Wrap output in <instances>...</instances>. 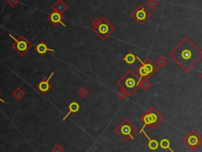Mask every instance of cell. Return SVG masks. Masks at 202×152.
<instances>
[{
  "label": "cell",
  "instance_id": "6da1fadb",
  "mask_svg": "<svg viewBox=\"0 0 202 152\" xmlns=\"http://www.w3.org/2000/svg\"><path fill=\"white\" fill-rule=\"evenodd\" d=\"M169 56L185 72H188L202 58V51L189 37H185L169 53Z\"/></svg>",
  "mask_w": 202,
  "mask_h": 152
},
{
  "label": "cell",
  "instance_id": "7a4b0ae2",
  "mask_svg": "<svg viewBox=\"0 0 202 152\" xmlns=\"http://www.w3.org/2000/svg\"><path fill=\"white\" fill-rule=\"evenodd\" d=\"M141 79L138 74H136L133 70H129L122 76V78L119 79L117 82L118 86L120 88L124 90L129 96H133L134 93L139 89Z\"/></svg>",
  "mask_w": 202,
  "mask_h": 152
},
{
  "label": "cell",
  "instance_id": "3957f363",
  "mask_svg": "<svg viewBox=\"0 0 202 152\" xmlns=\"http://www.w3.org/2000/svg\"><path fill=\"white\" fill-rule=\"evenodd\" d=\"M92 30L102 41H106L115 32V27L106 18H97L92 21Z\"/></svg>",
  "mask_w": 202,
  "mask_h": 152
},
{
  "label": "cell",
  "instance_id": "277c9868",
  "mask_svg": "<svg viewBox=\"0 0 202 152\" xmlns=\"http://www.w3.org/2000/svg\"><path fill=\"white\" fill-rule=\"evenodd\" d=\"M163 117L161 115L160 113H159L158 111L156 110V108H154L153 106L150 107L141 117V120L144 123V126L140 131V133L144 131V128L145 127L148 126L150 129L153 130L156 128V127L161 123L163 120Z\"/></svg>",
  "mask_w": 202,
  "mask_h": 152
},
{
  "label": "cell",
  "instance_id": "5b68a950",
  "mask_svg": "<svg viewBox=\"0 0 202 152\" xmlns=\"http://www.w3.org/2000/svg\"><path fill=\"white\" fill-rule=\"evenodd\" d=\"M115 131L124 141L133 139L138 129L128 119H124L115 129Z\"/></svg>",
  "mask_w": 202,
  "mask_h": 152
},
{
  "label": "cell",
  "instance_id": "8992f818",
  "mask_svg": "<svg viewBox=\"0 0 202 152\" xmlns=\"http://www.w3.org/2000/svg\"><path fill=\"white\" fill-rule=\"evenodd\" d=\"M9 36L14 40V43L11 45L12 48L21 56H24L33 46V44L30 41H29L22 35L19 36L18 38H15L10 33L9 34Z\"/></svg>",
  "mask_w": 202,
  "mask_h": 152
},
{
  "label": "cell",
  "instance_id": "52a82bcc",
  "mask_svg": "<svg viewBox=\"0 0 202 152\" xmlns=\"http://www.w3.org/2000/svg\"><path fill=\"white\" fill-rule=\"evenodd\" d=\"M182 142L190 148V150L194 151L202 143V137L196 131L191 130L184 137Z\"/></svg>",
  "mask_w": 202,
  "mask_h": 152
},
{
  "label": "cell",
  "instance_id": "ba28073f",
  "mask_svg": "<svg viewBox=\"0 0 202 152\" xmlns=\"http://www.w3.org/2000/svg\"><path fill=\"white\" fill-rule=\"evenodd\" d=\"M131 17L139 25H143L151 17V13L143 5H140L131 14Z\"/></svg>",
  "mask_w": 202,
  "mask_h": 152
},
{
  "label": "cell",
  "instance_id": "9c48e42d",
  "mask_svg": "<svg viewBox=\"0 0 202 152\" xmlns=\"http://www.w3.org/2000/svg\"><path fill=\"white\" fill-rule=\"evenodd\" d=\"M53 75H54V72H52V73L49 75L48 78H43L38 84L36 85V88H37V90H39L41 94H46L48 90H50V89H51V87H52V85H51L50 83V79L53 76Z\"/></svg>",
  "mask_w": 202,
  "mask_h": 152
},
{
  "label": "cell",
  "instance_id": "30bf717a",
  "mask_svg": "<svg viewBox=\"0 0 202 152\" xmlns=\"http://www.w3.org/2000/svg\"><path fill=\"white\" fill-rule=\"evenodd\" d=\"M47 18H48V19L49 20V21L51 22L55 26H58V25L60 24V25H62V26L66 27V25H65L64 22H63V21L65 20V17L63 16V14H62L53 11L51 12L50 14H49Z\"/></svg>",
  "mask_w": 202,
  "mask_h": 152
},
{
  "label": "cell",
  "instance_id": "8fae6325",
  "mask_svg": "<svg viewBox=\"0 0 202 152\" xmlns=\"http://www.w3.org/2000/svg\"><path fill=\"white\" fill-rule=\"evenodd\" d=\"M137 60L141 63L140 66L138 67V74L140 77V79L141 81V79H149V78H151V76L149 75V72L148 71V69L146 68L145 65L143 64L142 60L139 59V57L137 56Z\"/></svg>",
  "mask_w": 202,
  "mask_h": 152
},
{
  "label": "cell",
  "instance_id": "7c38bea8",
  "mask_svg": "<svg viewBox=\"0 0 202 152\" xmlns=\"http://www.w3.org/2000/svg\"><path fill=\"white\" fill-rule=\"evenodd\" d=\"M51 9L53 10V11L62 14L65 11H67L68 9V6L62 0H58L51 6Z\"/></svg>",
  "mask_w": 202,
  "mask_h": 152
},
{
  "label": "cell",
  "instance_id": "4fadbf2b",
  "mask_svg": "<svg viewBox=\"0 0 202 152\" xmlns=\"http://www.w3.org/2000/svg\"><path fill=\"white\" fill-rule=\"evenodd\" d=\"M142 63H143V64L145 65V67H146V68L148 69L149 72L150 76L153 75L155 74L156 72H157L158 67H157V66H156V65L155 64V63H154L152 62L150 59L146 58L145 60L142 61Z\"/></svg>",
  "mask_w": 202,
  "mask_h": 152
},
{
  "label": "cell",
  "instance_id": "5bb4252c",
  "mask_svg": "<svg viewBox=\"0 0 202 152\" xmlns=\"http://www.w3.org/2000/svg\"><path fill=\"white\" fill-rule=\"evenodd\" d=\"M35 50L37 51L40 55H44V54L48 52H54L55 51L54 49H50L44 41L40 42L39 44L35 47Z\"/></svg>",
  "mask_w": 202,
  "mask_h": 152
},
{
  "label": "cell",
  "instance_id": "9a60e30c",
  "mask_svg": "<svg viewBox=\"0 0 202 152\" xmlns=\"http://www.w3.org/2000/svg\"><path fill=\"white\" fill-rule=\"evenodd\" d=\"M143 133H144V135H145V136L146 137V138L149 139V143H148V147H149V148L150 150L151 151H156L158 149V148L160 147V143H159L158 141L156 140V139H151L149 138V136H148L147 133L145 132V131H142Z\"/></svg>",
  "mask_w": 202,
  "mask_h": 152
},
{
  "label": "cell",
  "instance_id": "2e32d148",
  "mask_svg": "<svg viewBox=\"0 0 202 152\" xmlns=\"http://www.w3.org/2000/svg\"><path fill=\"white\" fill-rule=\"evenodd\" d=\"M68 108H69V112H68V113H67V115L64 117L63 120H66V119H67V118L68 117L70 114H71V113H78V111H79V109H80V106H79V104H78V102H76V101H73V102H71V103L70 104Z\"/></svg>",
  "mask_w": 202,
  "mask_h": 152
},
{
  "label": "cell",
  "instance_id": "e0dca14e",
  "mask_svg": "<svg viewBox=\"0 0 202 152\" xmlns=\"http://www.w3.org/2000/svg\"><path fill=\"white\" fill-rule=\"evenodd\" d=\"M123 60L127 63L128 65L133 64L135 61L137 60V56L132 52L127 53L124 57H123Z\"/></svg>",
  "mask_w": 202,
  "mask_h": 152
},
{
  "label": "cell",
  "instance_id": "ac0fdd59",
  "mask_svg": "<svg viewBox=\"0 0 202 152\" xmlns=\"http://www.w3.org/2000/svg\"><path fill=\"white\" fill-rule=\"evenodd\" d=\"M12 96H13L15 99L19 101V100H21V98L25 96V92H24L23 90H21L20 87H17L16 89L12 92Z\"/></svg>",
  "mask_w": 202,
  "mask_h": 152
},
{
  "label": "cell",
  "instance_id": "d6986e66",
  "mask_svg": "<svg viewBox=\"0 0 202 152\" xmlns=\"http://www.w3.org/2000/svg\"><path fill=\"white\" fill-rule=\"evenodd\" d=\"M160 147L163 150H169L171 151V152H175L174 150H172L171 148V143L168 139H161L160 142Z\"/></svg>",
  "mask_w": 202,
  "mask_h": 152
},
{
  "label": "cell",
  "instance_id": "ffe728a7",
  "mask_svg": "<svg viewBox=\"0 0 202 152\" xmlns=\"http://www.w3.org/2000/svg\"><path fill=\"white\" fill-rule=\"evenodd\" d=\"M139 87L141 89H142L143 90L146 91V90H148L151 87V83L149 82V79H141Z\"/></svg>",
  "mask_w": 202,
  "mask_h": 152
},
{
  "label": "cell",
  "instance_id": "44dd1931",
  "mask_svg": "<svg viewBox=\"0 0 202 152\" xmlns=\"http://www.w3.org/2000/svg\"><path fill=\"white\" fill-rule=\"evenodd\" d=\"M156 63L158 64L159 67H163L166 63H168V60H167L166 58L163 57V56H162V55H160V56H159L158 59L156 60Z\"/></svg>",
  "mask_w": 202,
  "mask_h": 152
},
{
  "label": "cell",
  "instance_id": "7402d4cb",
  "mask_svg": "<svg viewBox=\"0 0 202 152\" xmlns=\"http://www.w3.org/2000/svg\"><path fill=\"white\" fill-rule=\"evenodd\" d=\"M78 94L81 97H82V98H85V97H87L89 93V91H88L87 89H85V87H82V88H81L80 90H78Z\"/></svg>",
  "mask_w": 202,
  "mask_h": 152
},
{
  "label": "cell",
  "instance_id": "603a6c76",
  "mask_svg": "<svg viewBox=\"0 0 202 152\" xmlns=\"http://www.w3.org/2000/svg\"><path fill=\"white\" fill-rule=\"evenodd\" d=\"M146 5H147L148 7H149L150 9H154L155 7H157V5H158V2L157 1H156V0H149V1H147V2H146Z\"/></svg>",
  "mask_w": 202,
  "mask_h": 152
},
{
  "label": "cell",
  "instance_id": "cb8c5ba5",
  "mask_svg": "<svg viewBox=\"0 0 202 152\" xmlns=\"http://www.w3.org/2000/svg\"><path fill=\"white\" fill-rule=\"evenodd\" d=\"M117 95L119 96V97L120 99H122V100L126 99V97H127V96H129L128 94H127V93H126L124 90H122V89H121L119 91H118Z\"/></svg>",
  "mask_w": 202,
  "mask_h": 152
},
{
  "label": "cell",
  "instance_id": "d4e9b609",
  "mask_svg": "<svg viewBox=\"0 0 202 152\" xmlns=\"http://www.w3.org/2000/svg\"><path fill=\"white\" fill-rule=\"evenodd\" d=\"M52 152H64V150H63V148L61 146L56 145L52 149Z\"/></svg>",
  "mask_w": 202,
  "mask_h": 152
},
{
  "label": "cell",
  "instance_id": "484cf974",
  "mask_svg": "<svg viewBox=\"0 0 202 152\" xmlns=\"http://www.w3.org/2000/svg\"><path fill=\"white\" fill-rule=\"evenodd\" d=\"M18 2H19L18 0H8V1H7V3H8L11 7H14Z\"/></svg>",
  "mask_w": 202,
  "mask_h": 152
},
{
  "label": "cell",
  "instance_id": "4316f807",
  "mask_svg": "<svg viewBox=\"0 0 202 152\" xmlns=\"http://www.w3.org/2000/svg\"><path fill=\"white\" fill-rule=\"evenodd\" d=\"M0 101H1V102H4V100H2V98H1V94H0Z\"/></svg>",
  "mask_w": 202,
  "mask_h": 152
},
{
  "label": "cell",
  "instance_id": "83f0119b",
  "mask_svg": "<svg viewBox=\"0 0 202 152\" xmlns=\"http://www.w3.org/2000/svg\"><path fill=\"white\" fill-rule=\"evenodd\" d=\"M200 78H201V79H202V73H201V75H200Z\"/></svg>",
  "mask_w": 202,
  "mask_h": 152
}]
</instances>
